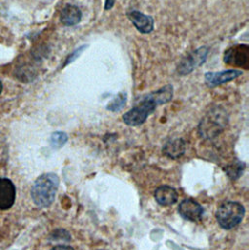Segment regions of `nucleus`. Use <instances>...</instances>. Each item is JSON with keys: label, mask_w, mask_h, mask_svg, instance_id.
<instances>
[{"label": "nucleus", "mask_w": 249, "mask_h": 250, "mask_svg": "<svg viewBox=\"0 0 249 250\" xmlns=\"http://www.w3.org/2000/svg\"><path fill=\"white\" fill-rule=\"evenodd\" d=\"M82 20L81 10L74 5H66L62 11L61 21L65 26H73Z\"/></svg>", "instance_id": "obj_11"}, {"label": "nucleus", "mask_w": 249, "mask_h": 250, "mask_svg": "<svg viewBox=\"0 0 249 250\" xmlns=\"http://www.w3.org/2000/svg\"><path fill=\"white\" fill-rule=\"evenodd\" d=\"M243 71L240 69H228L218 72H207L205 74V82L208 87L215 88L243 75Z\"/></svg>", "instance_id": "obj_7"}, {"label": "nucleus", "mask_w": 249, "mask_h": 250, "mask_svg": "<svg viewBox=\"0 0 249 250\" xmlns=\"http://www.w3.org/2000/svg\"><path fill=\"white\" fill-rule=\"evenodd\" d=\"M51 250H74L70 247H66V246H58L53 248Z\"/></svg>", "instance_id": "obj_19"}, {"label": "nucleus", "mask_w": 249, "mask_h": 250, "mask_svg": "<svg viewBox=\"0 0 249 250\" xmlns=\"http://www.w3.org/2000/svg\"><path fill=\"white\" fill-rule=\"evenodd\" d=\"M178 211L184 219L192 222H197L202 219L204 209L201 205L196 201L192 199H187L179 205Z\"/></svg>", "instance_id": "obj_9"}, {"label": "nucleus", "mask_w": 249, "mask_h": 250, "mask_svg": "<svg viewBox=\"0 0 249 250\" xmlns=\"http://www.w3.org/2000/svg\"><path fill=\"white\" fill-rule=\"evenodd\" d=\"M2 90H3V85H2V82L0 81V95L2 93Z\"/></svg>", "instance_id": "obj_20"}, {"label": "nucleus", "mask_w": 249, "mask_h": 250, "mask_svg": "<svg viewBox=\"0 0 249 250\" xmlns=\"http://www.w3.org/2000/svg\"><path fill=\"white\" fill-rule=\"evenodd\" d=\"M126 103V94L125 93H121L117 96L116 99H114L108 105H107V109L112 111V112H116V111H120L121 109L124 108Z\"/></svg>", "instance_id": "obj_16"}, {"label": "nucleus", "mask_w": 249, "mask_h": 250, "mask_svg": "<svg viewBox=\"0 0 249 250\" xmlns=\"http://www.w3.org/2000/svg\"><path fill=\"white\" fill-rule=\"evenodd\" d=\"M224 62L228 65L249 69V47L247 44H238L229 48L224 55Z\"/></svg>", "instance_id": "obj_6"}, {"label": "nucleus", "mask_w": 249, "mask_h": 250, "mask_svg": "<svg viewBox=\"0 0 249 250\" xmlns=\"http://www.w3.org/2000/svg\"><path fill=\"white\" fill-rule=\"evenodd\" d=\"M59 183V177L54 173H46L38 177L31 189V198L34 204L39 208L51 206L55 200Z\"/></svg>", "instance_id": "obj_2"}, {"label": "nucleus", "mask_w": 249, "mask_h": 250, "mask_svg": "<svg viewBox=\"0 0 249 250\" xmlns=\"http://www.w3.org/2000/svg\"><path fill=\"white\" fill-rule=\"evenodd\" d=\"M88 47H89L88 45H82V46H80L79 48H77L76 50H74L72 53H70V55L66 58V60H65V62H64V64H63L62 67H65V66L69 65L70 63H72L77 58H79V57L82 55V53H83Z\"/></svg>", "instance_id": "obj_17"}, {"label": "nucleus", "mask_w": 249, "mask_h": 250, "mask_svg": "<svg viewBox=\"0 0 249 250\" xmlns=\"http://www.w3.org/2000/svg\"><path fill=\"white\" fill-rule=\"evenodd\" d=\"M244 169H245V164H243L241 162H236V163H234L230 166H227L225 167L226 173L233 180L238 179L242 175Z\"/></svg>", "instance_id": "obj_14"}, {"label": "nucleus", "mask_w": 249, "mask_h": 250, "mask_svg": "<svg viewBox=\"0 0 249 250\" xmlns=\"http://www.w3.org/2000/svg\"><path fill=\"white\" fill-rule=\"evenodd\" d=\"M173 98V87L168 84L142 98V100L123 115L124 124L130 126L142 125L156 110L157 106L169 103Z\"/></svg>", "instance_id": "obj_1"}, {"label": "nucleus", "mask_w": 249, "mask_h": 250, "mask_svg": "<svg viewBox=\"0 0 249 250\" xmlns=\"http://www.w3.org/2000/svg\"><path fill=\"white\" fill-rule=\"evenodd\" d=\"M245 212V208L241 204L227 202L221 205L217 209L216 218L222 228L230 230L242 222Z\"/></svg>", "instance_id": "obj_4"}, {"label": "nucleus", "mask_w": 249, "mask_h": 250, "mask_svg": "<svg viewBox=\"0 0 249 250\" xmlns=\"http://www.w3.org/2000/svg\"><path fill=\"white\" fill-rule=\"evenodd\" d=\"M185 149V141L182 138H174L165 144L163 148V153L171 159H177L184 154Z\"/></svg>", "instance_id": "obj_13"}, {"label": "nucleus", "mask_w": 249, "mask_h": 250, "mask_svg": "<svg viewBox=\"0 0 249 250\" xmlns=\"http://www.w3.org/2000/svg\"><path fill=\"white\" fill-rule=\"evenodd\" d=\"M68 140V136L65 132L62 131H56L51 135V146L53 148H61L62 147Z\"/></svg>", "instance_id": "obj_15"}, {"label": "nucleus", "mask_w": 249, "mask_h": 250, "mask_svg": "<svg viewBox=\"0 0 249 250\" xmlns=\"http://www.w3.org/2000/svg\"><path fill=\"white\" fill-rule=\"evenodd\" d=\"M126 16L140 33L148 34L154 30L155 21L151 16L145 15L139 11H130Z\"/></svg>", "instance_id": "obj_8"}, {"label": "nucleus", "mask_w": 249, "mask_h": 250, "mask_svg": "<svg viewBox=\"0 0 249 250\" xmlns=\"http://www.w3.org/2000/svg\"><path fill=\"white\" fill-rule=\"evenodd\" d=\"M208 53L209 48L208 46L200 47L199 49L190 53L179 62L177 66V73L181 76L192 73L195 69H197L206 62Z\"/></svg>", "instance_id": "obj_5"}, {"label": "nucleus", "mask_w": 249, "mask_h": 250, "mask_svg": "<svg viewBox=\"0 0 249 250\" xmlns=\"http://www.w3.org/2000/svg\"><path fill=\"white\" fill-rule=\"evenodd\" d=\"M228 124V114L221 107L210 109L202 119L199 125V133L203 138L212 139L219 135Z\"/></svg>", "instance_id": "obj_3"}, {"label": "nucleus", "mask_w": 249, "mask_h": 250, "mask_svg": "<svg viewBox=\"0 0 249 250\" xmlns=\"http://www.w3.org/2000/svg\"><path fill=\"white\" fill-rule=\"evenodd\" d=\"M116 0H105V4H104V9L105 11H109L113 8L114 4H115Z\"/></svg>", "instance_id": "obj_18"}, {"label": "nucleus", "mask_w": 249, "mask_h": 250, "mask_svg": "<svg viewBox=\"0 0 249 250\" xmlns=\"http://www.w3.org/2000/svg\"><path fill=\"white\" fill-rule=\"evenodd\" d=\"M16 199V188L8 178H0V209L11 208Z\"/></svg>", "instance_id": "obj_10"}, {"label": "nucleus", "mask_w": 249, "mask_h": 250, "mask_svg": "<svg viewBox=\"0 0 249 250\" xmlns=\"http://www.w3.org/2000/svg\"><path fill=\"white\" fill-rule=\"evenodd\" d=\"M155 199L161 206H171L177 202L178 194L169 186H161L155 192Z\"/></svg>", "instance_id": "obj_12"}]
</instances>
